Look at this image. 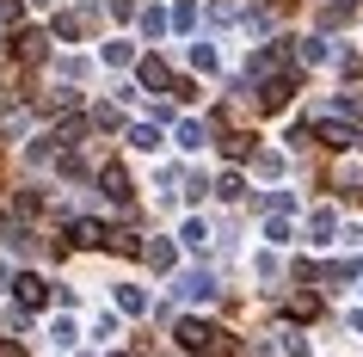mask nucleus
<instances>
[{"label": "nucleus", "mask_w": 363, "mask_h": 357, "mask_svg": "<svg viewBox=\"0 0 363 357\" xmlns=\"http://www.w3.org/2000/svg\"><path fill=\"white\" fill-rule=\"evenodd\" d=\"M179 345L191 357H228L234 351V333L216 326V320H179Z\"/></svg>", "instance_id": "1"}, {"label": "nucleus", "mask_w": 363, "mask_h": 357, "mask_svg": "<svg viewBox=\"0 0 363 357\" xmlns=\"http://www.w3.org/2000/svg\"><path fill=\"white\" fill-rule=\"evenodd\" d=\"M308 136H320L326 148H357L363 136L351 130V123H339V117H320V123H308Z\"/></svg>", "instance_id": "2"}, {"label": "nucleus", "mask_w": 363, "mask_h": 357, "mask_svg": "<svg viewBox=\"0 0 363 357\" xmlns=\"http://www.w3.org/2000/svg\"><path fill=\"white\" fill-rule=\"evenodd\" d=\"M13 296H19V308H43V302H50V283H43L38 271H19V278H13Z\"/></svg>", "instance_id": "3"}, {"label": "nucleus", "mask_w": 363, "mask_h": 357, "mask_svg": "<svg viewBox=\"0 0 363 357\" xmlns=\"http://www.w3.org/2000/svg\"><path fill=\"white\" fill-rule=\"evenodd\" d=\"M99 191H105L111 204H130V172L117 167V160H105V167H99Z\"/></svg>", "instance_id": "4"}, {"label": "nucleus", "mask_w": 363, "mask_h": 357, "mask_svg": "<svg viewBox=\"0 0 363 357\" xmlns=\"http://www.w3.org/2000/svg\"><path fill=\"white\" fill-rule=\"evenodd\" d=\"M43 50H50V31H38V25H25L19 38H13V56L19 62H43Z\"/></svg>", "instance_id": "5"}, {"label": "nucleus", "mask_w": 363, "mask_h": 357, "mask_svg": "<svg viewBox=\"0 0 363 357\" xmlns=\"http://www.w3.org/2000/svg\"><path fill=\"white\" fill-rule=\"evenodd\" d=\"M135 75H142V87H154V93H167L172 87V68L160 56H142V68H135Z\"/></svg>", "instance_id": "6"}, {"label": "nucleus", "mask_w": 363, "mask_h": 357, "mask_svg": "<svg viewBox=\"0 0 363 357\" xmlns=\"http://www.w3.org/2000/svg\"><path fill=\"white\" fill-rule=\"evenodd\" d=\"M68 241H74V246H105V222L80 216V222H68Z\"/></svg>", "instance_id": "7"}, {"label": "nucleus", "mask_w": 363, "mask_h": 357, "mask_svg": "<svg viewBox=\"0 0 363 357\" xmlns=\"http://www.w3.org/2000/svg\"><path fill=\"white\" fill-rule=\"evenodd\" d=\"M210 117H203V123H197V117H179V148H203V142H210Z\"/></svg>", "instance_id": "8"}, {"label": "nucleus", "mask_w": 363, "mask_h": 357, "mask_svg": "<svg viewBox=\"0 0 363 357\" xmlns=\"http://www.w3.org/2000/svg\"><path fill=\"white\" fill-rule=\"evenodd\" d=\"M179 296L210 302V296H216V278H210V271H191V278H179Z\"/></svg>", "instance_id": "9"}, {"label": "nucleus", "mask_w": 363, "mask_h": 357, "mask_svg": "<svg viewBox=\"0 0 363 357\" xmlns=\"http://www.w3.org/2000/svg\"><path fill=\"white\" fill-rule=\"evenodd\" d=\"M135 25H142V38H167V13H160V6H135Z\"/></svg>", "instance_id": "10"}, {"label": "nucleus", "mask_w": 363, "mask_h": 357, "mask_svg": "<svg viewBox=\"0 0 363 357\" xmlns=\"http://www.w3.org/2000/svg\"><path fill=\"white\" fill-rule=\"evenodd\" d=\"M179 241L191 246V253H203V246H210V228H203V216H191V222L179 228Z\"/></svg>", "instance_id": "11"}, {"label": "nucleus", "mask_w": 363, "mask_h": 357, "mask_svg": "<svg viewBox=\"0 0 363 357\" xmlns=\"http://www.w3.org/2000/svg\"><path fill=\"white\" fill-rule=\"evenodd\" d=\"M333 228H339L333 209H314V216H308V234H314V241H333Z\"/></svg>", "instance_id": "12"}, {"label": "nucleus", "mask_w": 363, "mask_h": 357, "mask_svg": "<svg viewBox=\"0 0 363 357\" xmlns=\"http://www.w3.org/2000/svg\"><path fill=\"white\" fill-rule=\"evenodd\" d=\"M117 308H123V314H142V308H148V296H142L135 283H117Z\"/></svg>", "instance_id": "13"}, {"label": "nucleus", "mask_w": 363, "mask_h": 357, "mask_svg": "<svg viewBox=\"0 0 363 357\" xmlns=\"http://www.w3.org/2000/svg\"><path fill=\"white\" fill-rule=\"evenodd\" d=\"M50 38L74 43V38H80V13H56V25H50Z\"/></svg>", "instance_id": "14"}, {"label": "nucleus", "mask_w": 363, "mask_h": 357, "mask_svg": "<svg viewBox=\"0 0 363 357\" xmlns=\"http://www.w3.org/2000/svg\"><path fill=\"white\" fill-rule=\"evenodd\" d=\"M289 56L302 62V68H308V62H326V43H320V38H302L296 50H289Z\"/></svg>", "instance_id": "15"}, {"label": "nucleus", "mask_w": 363, "mask_h": 357, "mask_svg": "<svg viewBox=\"0 0 363 357\" xmlns=\"http://www.w3.org/2000/svg\"><path fill=\"white\" fill-rule=\"evenodd\" d=\"M210 19H216V25H234V19H247V6H240V0H216Z\"/></svg>", "instance_id": "16"}, {"label": "nucleus", "mask_w": 363, "mask_h": 357, "mask_svg": "<svg viewBox=\"0 0 363 357\" xmlns=\"http://www.w3.org/2000/svg\"><path fill=\"white\" fill-rule=\"evenodd\" d=\"M130 142H135V148H160V123H135V130H130Z\"/></svg>", "instance_id": "17"}, {"label": "nucleus", "mask_w": 363, "mask_h": 357, "mask_svg": "<svg viewBox=\"0 0 363 357\" xmlns=\"http://www.w3.org/2000/svg\"><path fill=\"white\" fill-rule=\"evenodd\" d=\"M142 259H148L154 271H172V246H167V241H154V246H142Z\"/></svg>", "instance_id": "18"}, {"label": "nucleus", "mask_w": 363, "mask_h": 357, "mask_svg": "<svg viewBox=\"0 0 363 357\" xmlns=\"http://www.w3.org/2000/svg\"><path fill=\"white\" fill-rule=\"evenodd\" d=\"M320 278H326V283H351V278H357V259H333Z\"/></svg>", "instance_id": "19"}, {"label": "nucleus", "mask_w": 363, "mask_h": 357, "mask_svg": "<svg viewBox=\"0 0 363 357\" xmlns=\"http://www.w3.org/2000/svg\"><path fill=\"white\" fill-rule=\"evenodd\" d=\"M277 345H284V357H308V339L296 333V326H284V333H277Z\"/></svg>", "instance_id": "20"}, {"label": "nucleus", "mask_w": 363, "mask_h": 357, "mask_svg": "<svg viewBox=\"0 0 363 357\" xmlns=\"http://www.w3.org/2000/svg\"><path fill=\"white\" fill-rule=\"evenodd\" d=\"M43 105H50V111H74V105H80V93H74V87H56V93L43 99Z\"/></svg>", "instance_id": "21"}, {"label": "nucleus", "mask_w": 363, "mask_h": 357, "mask_svg": "<svg viewBox=\"0 0 363 357\" xmlns=\"http://www.w3.org/2000/svg\"><path fill=\"white\" fill-rule=\"evenodd\" d=\"M105 62H111V68H123V62H135V50L117 38V43H105Z\"/></svg>", "instance_id": "22"}, {"label": "nucleus", "mask_w": 363, "mask_h": 357, "mask_svg": "<svg viewBox=\"0 0 363 357\" xmlns=\"http://www.w3.org/2000/svg\"><path fill=\"white\" fill-rule=\"evenodd\" d=\"M265 209H271V216H289V209H296V197H289V191H265Z\"/></svg>", "instance_id": "23"}, {"label": "nucleus", "mask_w": 363, "mask_h": 357, "mask_svg": "<svg viewBox=\"0 0 363 357\" xmlns=\"http://www.w3.org/2000/svg\"><path fill=\"white\" fill-rule=\"evenodd\" d=\"M191 62L203 68V75H216V50H210V43H191Z\"/></svg>", "instance_id": "24"}, {"label": "nucleus", "mask_w": 363, "mask_h": 357, "mask_svg": "<svg viewBox=\"0 0 363 357\" xmlns=\"http://www.w3.org/2000/svg\"><path fill=\"white\" fill-rule=\"evenodd\" d=\"M93 123H99V130H117V123H123V111H117V105H99Z\"/></svg>", "instance_id": "25"}, {"label": "nucleus", "mask_w": 363, "mask_h": 357, "mask_svg": "<svg viewBox=\"0 0 363 357\" xmlns=\"http://www.w3.org/2000/svg\"><path fill=\"white\" fill-rule=\"evenodd\" d=\"M222 148H228V160H247V154H252V136H228Z\"/></svg>", "instance_id": "26"}, {"label": "nucleus", "mask_w": 363, "mask_h": 357, "mask_svg": "<svg viewBox=\"0 0 363 357\" xmlns=\"http://www.w3.org/2000/svg\"><path fill=\"white\" fill-rule=\"evenodd\" d=\"M50 339H56V345H74V320H68V314H56V326H50Z\"/></svg>", "instance_id": "27"}, {"label": "nucleus", "mask_w": 363, "mask_h": 357, "mask_svg": "<svg viewBox=\"0 0 363 357\" xmlns=\"http://www.w3.org/2000/svg\"><path fill=\"white\" fill-rule=\"evenodd\" d=\"M265 241H277V246L289 241V222H284V216H271V222H265Z\"/></svg>", "instance_id": "28"}, {"label": "nucleus", "mask_w": 363, "mask_h": 357, "mask_svg": "<svg viewBox=\"0 0 363 357\" xmlns=\"http://www.w3.org/2000/svg\"><path fill=\"white\" fill-rule=\"evenodd\" d=\"M320 314V296H296V320H314Z\"/></svg>", "instance_id": "29"}, {"label": "nucleus", "mask_w": 363, "mask_h": 357, "mask_svg": "<svg viewBox=\"0 0 363 357\" xmlns=\"http://www.w3.org/2000/svg\"><path fill=\"white\" fill-rule=\"evenodd\" d=\"M93 339H105V345H111V339H117V314H99V326H93Z\"/></svg>", "instance_id": "30"}, {"label": "nucleus", "mask_w": 363, "mask_h": 357, "mask_svg": "<svg viewBox=\"0 0 363 357\" xmlns=\"http://www.w3.org/2000/svg\"><path fill=\"white\" fill-rule=\"evenodd\" d=\"M339 111H351V117H363V93H345V99H339Z\"/></svg>", "instance_id": "31"}, {"label": "nucleus", "mask_w": 363, "mask_h": 357, "mask_svg": "<svg viewBox=\"0 0 363 357\" xmlns=\"http://www.w3.org/2000/svg\"><path fill=\"white\" fill-rule=\"evenodd\" d=\"M19 13H25V0H0V19H6V25L19 19Z\"/></svg>", "instance_id": "32"}, {"label": "nucleus", "mask_w": 363, "mask_h": 357, "mask_svg": "<svg viewBox=\"0 0 363 357\" xmlns=\"http://www.w3.org/2000/svg\"><path fill=\"white\" fill-rule=\"evenodd\" d=\"M0 357H25V351H19V345H0Z\"/></svg>", "instance_id": "33"}, {"label": "nucleus", "mask_w": 363, "mask_h": 357, "mask_svg": "<svg viewBox=\"0 0 363 357\" xmlns=\"http://www.w3.org/2000/svg\"><path fill=\"white\" fill-rule=\"evenodd\" d=\"M43 6H56V0H43Z\"/></svg>", "instance_id": "34"}]
</instances>
